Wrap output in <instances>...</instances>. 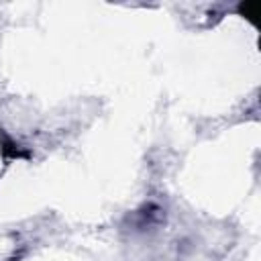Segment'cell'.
<instances>
[{
	"instance_id": "1",
	"label": "cell",
	"mask_w": 261,
	"mask_h": 261,
	"mask_svg": "<svg viewBox=\"0 0 261 261\" xmlns=\"http://www.w3.org/2000/svg\"><path fill=\"white\" fill-rule=\"evenodd\" d=\"M0 155L4 161H14V159H31V151L20 147L14 139H10L2 128H0Z\"/></svg>"
},
{
	"instance_id": "2",
	"label": "cell",
	"mask_w": 261,
	"mask_h": 261,
	"mask_svg": "<svg viewBox=\"0 0 261 261\" xmlns=\"http://www.w3.org/2000/svg\"><path fill=\"white\" fill-rule=\"evenodd\" d=\"M237 12L241 16H245L247 20H251L253 24H257V16H261V4L255 0H245L237 6Z\"/></svg>"
}]
</instances>
